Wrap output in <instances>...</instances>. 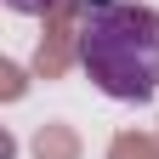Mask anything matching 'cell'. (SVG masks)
<instances>
[{"instance_id":"7a4b0ae2","label":"cell","mask_w":159,"mask_h":159,"mask_svg":"<svg viewBox=\"0 0 159 159\" xmlns=\"http://www.w3.org/2000/svg\"><path fill=\"white\" fill-rule=\"evenodd\" d=\"M6 6H11L17 17H51L57 6H63V0H6Z\"/></svg>"},{"instance_id":"6da1fadb","label":"cell","mask_w":159,"mask_h":159,"mask_svg":"<svg viewBox=\"0 0 159 159\" xmlns=\"http://www.w3.org/2000/svg\"><path fill=\"white\" fill-rule=\"evenodd\" d=\"M80 68L114 102H148L159 97V11L142 0H108L91 6L74 29Z\"/></svg>"}]
</instances>
